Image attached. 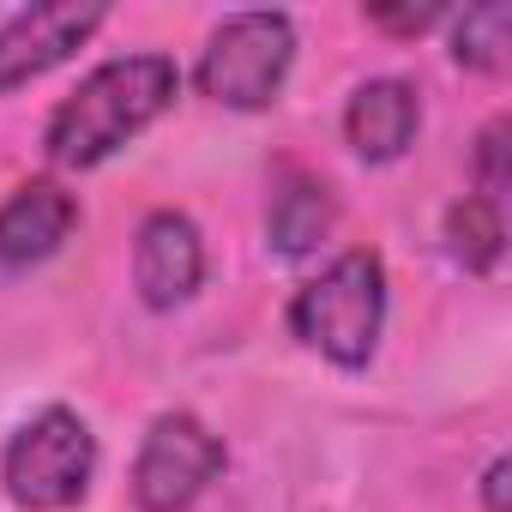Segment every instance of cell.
Instances as JSON below:
<instances>
[{
    "mask_svg": "<svg viewBox=\"0 0 512 512\" xmlns=\"http://www.w3.org/2000/svg\"><path fill=\"white\" fill-rule=\"evenodd\" d=\"M181 97V67L157 49L145 55H121L103 61L91 79H79V91L49 115L43 151L61 169H97L109 163L127 139H139L169 103Z\"/></svg>",
    "mask_w": 512,
    "mask_h": 512,
    "instance_id": "6da1fadb",
    "label": "cell"
},
{
    "mask_svg": "<svg viewBox=\"0 0 512 512\" xmlns=\"http://www.w3.org/2000/svg\"><path fill=\"white\" fill-rule=\"evenodd\" d=\"M290 332L338 368H368L386 332V266L380 253L350 247L308 278L290 302Z\"/></svg>",
    "mask_w": 512,
    "mask_h": 512,
    "instance_id": "7a4b0ae2",
    "label": "cell"
},
{
    "mask_svg": "<svg viewBox=\"0 0 512 512\" xmlns=\"http://www.w3.org/2000/svg\"><path fill=\"white\" fill-rule=\"evenodd\" d=\"M97 476V434L85 428L79 410L49 404L37 410L0 452V482H7V500L25 512H67L91 494Z\"/></svg>",
    "mask_w": 512,
    "mask_h": 512,
    "instance_id": "3957f363",
    "label": "cell"
},
{
    "mask_svg": "<svg viewBox=\"0 0 512 512\" xmlns=\"http://www.w3.org/2000/svg\"><path fill=\"white\" fill-rule=\"evenodd\" d=\"M290 67H296L290 13H229L199 55V91L223 109H266L278 103Z\"/></svg>",
    "mask_w": 512,
    "mask_h": 512,
    "instance_id": "277c9868",
    "label": "cell"
},
{
    "mask_svg": "<svg viewBox=\"0 0 512 512\" xmlns=\"http://www.w3.org/2000/svg\"><path fill=\"white\" fill-rule=\"evenodd\" d=\"M217 476H223V440L199 416L169 410L145 428V446L133 458V506L139 512H187Z\"/></svg>",
    "mask_w": 512,
    "mask_h": 512,
    "instance_id": "5b68a950",
    "label": "cell"
},
{
    "mask_svg": "<svg viewBox=\"0 0 512 512\" xmlns=\"http://www.w3.org/2000/svg\"><path fill=\"white\" fill-rule=\"evenodd\" d=\"M109 13L97 0H49V7H19L0 25V97H13L19 85L55 73L73 49H85L97 37Z\"/></svg>",
    "mask_w": 512,
    "mask_h": 512,
    "instance_id": "8992f818",
    "label": "cell"
},
{
    "mask_svg": "<svg viewBox=\"0 0 512 512\" xmlns=\"http://www.w3.org/2000/svg\"><path fill=\"white\" fill-rule=\"evenodd\" d=\"M73 229H79V199L61 181L37 175V181L13 187V199L0 205V284L49 266Z\"/></svg>",
    "mask_w": 512,
    "mask_h": 512,
    "instance_id": "52a82bcc",
    "label": "cell"
},
{
    "mask_svg": "<svg viewBox=\"0 0 512 512\" xmlns=\"http://www.w3.org/2000/svg\"><path fill=\"white\" fill-rule=\"evenodd\" d=\"M199 284H205V241H199L193 217L151 211L139 223V241H133V290H139V302L157 308V314H169Z\"/></svg>",
    "mask_w": 512,
    "mask_h": 512,
    "instance_id": "ba28073f",
    "label": "cell"
},
{
    "mask_svg": "<svg viewBox=\"0 0 512 512\" xmlns=\"http://www.w3.org/2000/svg\"><path fill=\"white\" fill-rule=\"evenodd\" d=\"M416 127H422V103H416V85L404 79H368L344 109V139L362 163H398Z\"/></svg>",
    "mask_w": 512,
    "mask_h": 512,
    "instance_id": "9c48e42d",
    "label": "cell"
},
{
    "mask_svg": "<svg viewBox=\"0 0 512 512\" xmlns=\"http://www.w3.org/2000/svg\"><path fill=\"white\" fill-rule=\"evenodd\" d=\"M338 223V205L326 193V181H284V193L272 199V217H266V235L272 247L284 253V260H302V253H314Z\"/></svg>",
    "mask_w": 512,
    "mask_h": 512,
    "instance_id": "30bf717a",
    "label": "cell"
},
{
    "mask_svg": "<svg viewBox=\"0 0 512 512\" xmlns=\"http://www.w3.org/2000/svg\"><path fill=\"white\" fill-rule=\"evenodd\" d=\"M446 247L464 272H494L500 253H506V223H500V205L488 199H458L446 211Z\"/></svg>",
    "mask_w": 512,
    "mask_h": 512,
    "instance_id": "8fae6325",
    "label": "cell"
},
{
    "mask_svg": "<svg viewBox=\"0 0 512 512\" xmlns=\"http://www.w3.org/2000/svg\"><path fill=\"white\" fill-rule=\"evenodd\" d=\"M506 49H512V7L506 0L464 7V19L452 31V61L470 73H494V67H506Z\"/></svg>",
    "mask_w": 512,
    "mask_h": 512,
    "instance_id": "7c38bea8",
    "label": "cell"
},
{
    "mask_svg": "<svg viewBox=\"0 0 512 512\" xmlns=\"http://www.w3.org/2000/svg\"><path fill=\"white\" fill-rule=\"evenodd\" d=\"M476 199H506V121H488L476 139Z\"/></svg>",
    "mask_w": 512,
    "mask_h": 512,
    "instance_id": "4fadbf2b",
    "label": "cell"
},
{
    "mask_svg": "<svg viewBox=\"0 0 512 512\" xmlns=\"http://www.w3.org/2000/svg\"><path fill=\"white\" fill-rule=\"evenodd\" d=\"M368 19H374L380 31H404V37H422V31H428V25L440 19V7H398V13H386V7H374Z\"/></svg>",
    "mask_w": 512,
    "mask_h": 512,
    "instance_id": "5bb4252c",
    "label": "cell"
},
{
    "mask_svg": "<svg viewBox=\"0 0 512 512\" xmlns=\"http://www.w3.org/2000/svg\"><path fill=\"white\" fill-rule=\"evenodd\" d=\"M506 476H512V464L494 458L488 476H482V506H488V512H506Z\"/></svg>",
    "mask_w": 512,
    "mask_h": 512,
    "instance_id": "9a60e30c",
    "label": "cell"
}]
</instances>
